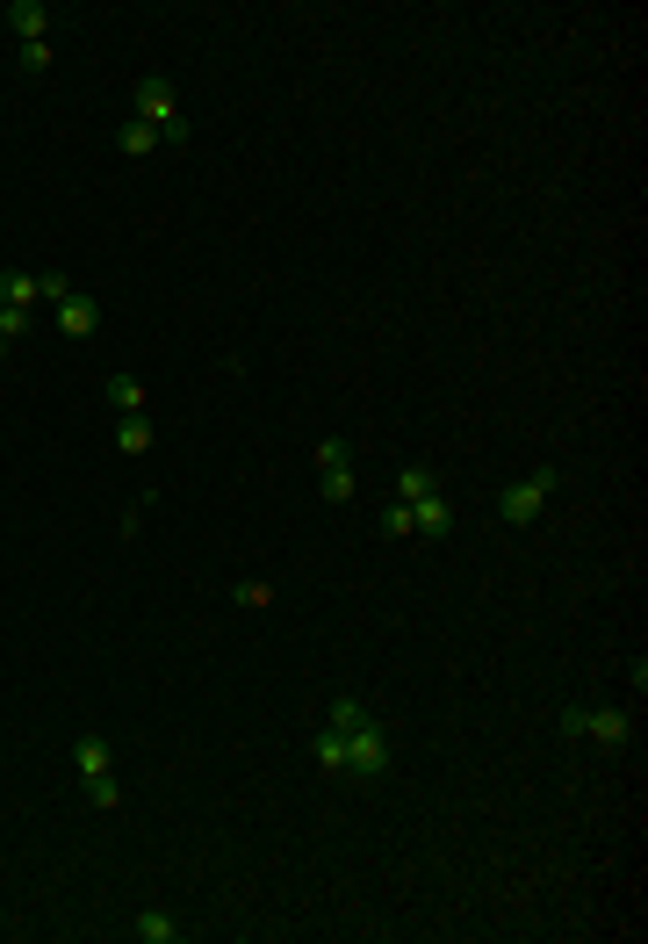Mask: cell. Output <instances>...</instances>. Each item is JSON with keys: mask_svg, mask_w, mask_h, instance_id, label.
I'll use <instances>...</instances> for the list:
<instances>
[{"mask_svg": "<svg viewBox=\"0 0 648 944\" xmlns=\"http://www.w3.org/2000/svg\"><path fill=\"white\" fill-rule=\"evenodd\" d=\"M8 29L22 43H43V29H51V8H43V0H14L8 8Z\"/></svg>", "mask_w": 648, "mask_h": 944, "instance_id": "9", "label": "cell"}, {"mask_svg": "<svg viewBox=\"0 0 648 944\" xmlns=\"http://www.w3.org/2000/svg\"><path fill=\"white\" fill-rule=\"evenodd\" d=\"M95 325H101V303L72 288V296L58 303V332H66V340H95Z\"/></svg>", "mask_w": 648, "mask_h": 944, "instance_id": "7", "label": "cell"}, {"mask_svg": "<svg viewBox=\"0 0 648 944\" xmlns=\"http://www.w3.org/2000/svg\"><path fill=\"white\" fill-rule=\"evenodd\" d=\"M101 397H108V411H122V419H130V411H145V383H137V375H108Z\"/></svg>", "mask_w": 648, "mask_h": 944, "instance_id": "11", "label": "cell"}, {"mask_svg": "<svg viewBox=\"0 0 648 944\" xmlns=\"http://www.w3.org/2000/svg\"><path fill=\"white\" fill-rule=\"evenodd\" d=\"M554 491H562V469H548V462H540L527 483H512V491L498 498V520H504V527H533L540 512H548V498H554Z\"/></svg>", "mask_w": 648, "mask_h": 944, "instance_id": "2", "label": "cell"}, {"mask_svg": "<svg viewBox=\"0 0 648 944\" xmlns=\"http://www.w3.org/2000/svg\"><path fill=\"white\" fill-rule=\"evenodd\" d=\"M72 771H80V779H101V771H116V757H108V743L95 736V728L72 743Z\"/></svg>", "mask_w": 648, "mask_h": 944, "instance_id": "10", "label": "cell"}, {"mask_svg": "<svg viewBox=\"0 0 648 944\" xmlns=\"http://www.w3.org/2000/svg\"><path fill=\"white\" fill-rule=\"evenodd\" d=\"M116 448H122V454H151V419H145V411L116 419Z\"/></svg>", "mask_w": 648, "mask_h": 944, "instance_id": "13", "label": "cell"}, {"mask_svg": "<svg viewBox=\"0 0 648 944\" xmlns=\"http://www.w3.org/2000/svg\"><path fill=\"white\" fill-rule=\"evenodd\" d=\"M317 491L332 498V505H346V498H353V454H346V440H317Z\"/></svg>", "mask_w": 648, "mask_h": 944, "instance_id": "3", "label": "cell"}, {"mask_svg": "<svg viewBox=\"0 0 648 944\" xmlns=\"http://www.w3.org/2000/svg\"><path fill=\"white\" fill-rule=\"evenodd\" d=\"M43 66H51V37H43V43H22V72H43Z\"/></svg>", "mask_w": 648, "mask_h": 944, "instance_id": "21", "label": "cell"}, {"mask_svg": "<svg viewBox=\"0 0 648 944\" xmlns=\"http://www.w3.org/2000/svg\"><path fill=\"white\" fill-rule=\"evenodd\" d=\"M0 303H8V311H37V303H43L37 274H0Z\"/></svg>", "mask_w": 648, "mask_h": 944, "instance_id": "12", "label": "cell"}, {"mask_svg": "<svg viewBox=\"0 0 648 944\" xmlns=\"http://www.w3.org/2000/svg\"><path fill=\"white\" fill-rule=\"evenodd\" d=\"M425 491H440V476H432L425 462H411L404 476H396V498H404V505H411V498H425Z\"/></svg>", "mask_w": 648, "mask_h": 944, "instance_id": "15", "label": "cell"}, {"mask_svg": "<svg viewBox=\"0 0 648 944\" xmlns=\"http://www.w3.org/2000/svg\"><path fill=\"white\" fill-rule=\"evenodd\" d=\"M137 116H145L151 130H174V124H188V116H180V101H174V87H166L159 72H145V80H137Z\"/></svg>", "mask_w": 648, "mask_h": 944, "instance_id": "4", "label": "cell"}, {"mask_svg": "<svg viewBox=\"0 0 648 944\" xmlns=\"http://www.w3.org/2000/svg\"><path fill=\"white\" fill-rule=\"evenodd\" d=\"M382 534H390V541H404V534H411V505H404V498H396V505L382 512Z\"/></svg>", "mask_w": 648, "mask_h": 944, "instance_id": "20", "label": "cell"}, {"mask_svg": "<svg viewBox=\"0 0 648 944\" xmlns=\"http://www.w3.org/2000/svg\"><path fill=\"white\" fill-rule=\"evenodd\" d=\"M37 288H43V303H66V296H72L66 274H37Z\"/></svg>", "mask_w": 648, "mask_h": 944, "instance_id": "22", "label": "cell"}, {"mask_svg": "<svg viewBox=\"0 0 648 944\" xmlns=\"http://www.w3.org/2000/svg\"><path fill=\"white\" fill-rule=\"evenodd\" d=\"M230 599H238L245 613H259V606H274V584H267V577H245V584L230 591Z\"/></svg>", "mask_w": 648, "mask_h": 944, "instance_id": "17", "label": "cell"}, {"mask_svg": "<svg viewBox=\"0 0 648 944\" xmlns=\"http://www.w3.org/2000/svg\"><path fill=\"white\" fill-rule=\"evenodd\" d=\"M87 800H95V808H122V786H116V771H101V779H87Z\"/></svg>", "mask_w": 648, "mask_h": 944, "instance_id": "19", "label": "cell"}, {"mask_svg": "<svg viewBox=\"0 0 648 944\" xmlns=\"http://www.w3.org/2000/svg\"><path fill=\"white\" fill-rule=\"evenodd\" d=\"M0 311H8V303H0Z\"/></svg>", "mask_w": 648, "mask_h": 944, "instance_id": "24", "label": "cell"}, {"mask_svg": "<svg viewBox=\"0 0 648 944\" xmlns=\"http://www.w3.org/2000/svg\"><path fill=\"white\" fill-rule=\"evenodd\" d=\"M311 757H317V771H346V736H338V728H317Z\"/></svg>", "mask_w": 648, "mask_h": 944, "instance_id": "14", "label": "cell"}, {"mask_svg": "<svg viewBox=\"0 0 648 944\" xmlns=\"http://www.w3.org/2000/svg\"><path fill=\"white\" fill-rule=\"evenodd\" d=\"M583 736L606 743V750H620V743L635 736V714H627V707H583Z\"/></svg>", "mask_w": 648, "mask_h": 944, "instance_id": "5", "label": "cell"}, {"mask_svg": "<svg viewBox=\"0 0 648 944\" xmlns=\"http://www.w3.org/2000/svg\"><path fill=\"white\" fill-rule=\"evenodd\" d=\"M446 527H454V505H446V491L411 498V534H419V541H440Z\"/></svg>", "mask_w": 648, "mask_h": 944, "instance_id": "6", "label": "cell"}, {"mask_svg": "<svg viewBox=\"0 0 648 944\" xmlns=\"http://www.w3.org/2000/svg\"><path fill=\"white\" fill-rule=\"evenodd\" d=\"M151 145H159V130H151L145 116H130V124H122V151H130V159H145Z\"/></svg>", "mask_w": 648, "mask_h": 944, "instance_id": "16", "label": "cell"}, {"mask_svg": "<svg viewBox=\"0 0 648 944\" xmlns=\"http://www.w3.org/2000/svg\"><path fill=\"white\" fill-rule=\"evenodd\" d=\"M0 354H8V340H0Z\"/></svg>", "mask_w": 648, "mask_h": 944, "instance_id": "23", "label": "cell"}, {"mask_svg": "<svg viewBox=\"0 0 648 944\" xmlns=\"http://www.w3.org/2000/svg\"><path fill=\"white\" fill-rule=\"evenodd\" d=\"M382 771H390V728H382L375 714H361V721L346 728V779H367V786H375Z\"/></svg>", "mask_w": 648, "mask_h": 944, "instance_id": "1", "label": "cell"}, {"mask_svg": "<svg viewBox=\"0 0 648 944\" xmlns=\"http://www.w3.org/2000/svg\"><path fill=\"white\" fill-rule=\"evenodd\" d=\"M361 714H367L361 699H346V692H338V699H332V714H324V728H338V736H346V728L361 721Z\"/></svg>", "mask_w": 648, "mask_h": 944, "instance_id": "18", "label": "cell"}, {"mask_svg": "<svg viewBox=\"0 0 648 944\" xmlns=\"http://www.w3.org/2000/svg\"><path fill=\"white\" fill-rule=\"evenodd\" d=\"M130 937H137V944H174V937H180L174 908H137V916H130Z\"/></svg>", "mask_w": 648, "mask_h": 944, "instance_id": "8", "label": "cell"}]
</instances>
